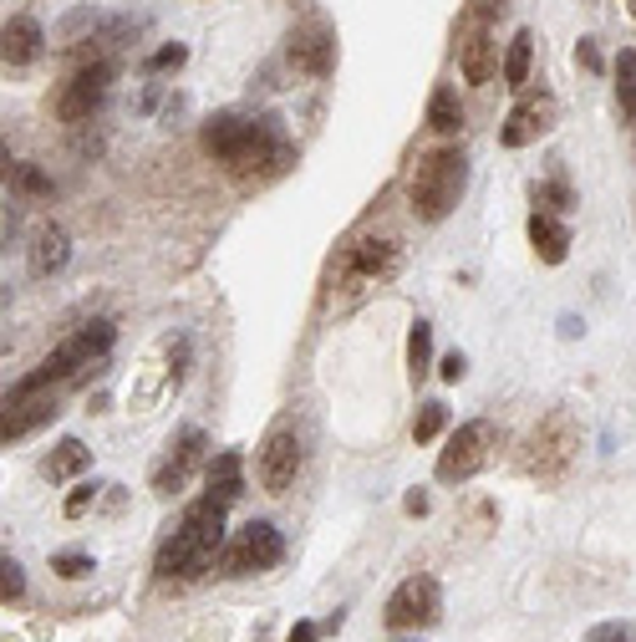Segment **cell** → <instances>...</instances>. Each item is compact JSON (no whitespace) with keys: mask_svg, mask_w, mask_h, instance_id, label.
Wrapping results in <instances>:
<instances>
[{"mask_svg":"<svg viewBox=\"0 0 636 642\" xmlns=\"http://www.w3.org/2000/svg\"><path fill=\"white\" fill-rule=\"evenodd\" d=\"M219 556H224V505H215V500L204 495L199 505H189L179 530L164 541L153 572L164 576V581H194V576H204Z\"/></svg>","mask_w":636,"mask_h":642,"instance_id":"6da1fadb","label":"cell"},{"mask_svg":"<svg viewBox=\"0 0 636 642\" xmlns=\"http://www.w3.org/2000/svg\"><path fill=\"white\" fill-rule=\"evenodd\" d=\"M199 143L209 158L230 164L235 174H255V169H281L290 149L281 143L275 123H250L239 113H215V118L199 128Z\"/></svg>","mask_w":636,"mask_h":642,"instance_id":"7a4b0ae2","label":"cell"},{"mask_svg":"<svg viewBox=\"0 0 636 642\" xmlns=\"http://www.w3.org/2000/svg\"><path fill=\"white\" fill-rule=\"evenodd\" d=\"M464 184H469V158L464 149H433L418 158L413 169V184H407V200H413V215L428 224L449 220L458 200H464Z\"/></svg>","mask_w":636,"mask_h":642,"instance_id":"3957f363","label":"cell"},{"mask_svg":"<svg viewBox=\"0 0 636 642\" xmlns=\"http://www.w3.org/2000/svg\"><path fill=\"white\" fill-rule=\"evenodd\" d=\"M113 321H92V326H82V332H72L56 352L41 362V368L31 372V377H21L16 388H11V398H31V393H47L56 377H67V372H77V368H87L92 357H102L107 347H113Z\"/></svg>","mask_w":636,"mask_h":642,"instance_id":"277c9868","label":"cell"},{"mask_svg":"<svg viewBox=\"0 0 636 642\" xmlns=\"http://www.w3.org/2000/svg\"><path fill=\"white\" fill-rule=\"evenodd\" d=\"M575 454H581L575 419H570V413H545V419L535 423L530 444H524V470L540 474V479H560Z\"/></svg>","mask_w":636,"mask_h":642,"instance_id":"5b68a950","label":"cell"},{"mask_svg":"<svg viewBox=\"0 0 636 642\" xmlns=\"http://www.w3.org/2000/svg\"><path fill=\"white\" fill-rule=\"evenodd\" d=\"M494 449H499V428H494V423L489 419L464 423V428L443 444V454H438V479H443V485H464V479H473V474L484 470Z\"/></svg>","mask_w":636,"mask_h":642,"instance_id":"8992f818","label":"cell"},{"mask_svg":"<svg viewBox=\"0 0 636 642\" xmlns=\"http://www.w3.org/2000/svg\"><path fill=\"white\" fill-rule=\"evenodd\" d=\"M285 556V541L281 530L270 521H250L239 530L235 541L224 545V556H219V572L224 576H250V572H270V566H281Z\"/></svg>","mask_w":636,"mask_h":642,"instance_id":"52a82bcc","label":"cell"},{"mask_svg":"<svg viewBox=\"0 0 636 642\" xmlns=\"http://www.w3.org/2000/svg\"><path fill=\"white\" fill-rule=\"evenodd\" d=\"M438 607H443V592H438L433 576H407L398 592L387 596L382 622L392 627V632H407V627H433L438 622Z\"/></svg>","mask_w":636,"mask_h":642,"instance_id":"ba28073f","label":"cell"},{"mask_svg":"<svg viewBox=\"0 0 636 642\" xmlns=\"http://www.w3.org/2000/svg\"><path fill=\"white\" fill-rule=\"evenodd\" d=\"M107 82H113V62H92L62 87V98H56V118L62 123H87L92 113L102 107L107 98Z\"/></svg>","mask_w":636,"mask_h":642,"instance_id":"9c48e42d","label":"cell"},{"mask_svg":"<svg viewBox=\"0 0 636 642\" xmlns=\"http://www.w3.org/2000/svg\"><path fill=\"white\" fill-rule=\"evenodd\" d=\"M301 474V439L296 428H275L265 444H260V490L265 495H285Z\"/></svg>","mask_w":636,"mask_h":642,"instance_id":"30bf717a","label":"cell"},{"mask_svg":"<svg viewBox=\"0 0 636 642\" xmlns=\"http://www.w3.org/2000/svg\"><path fill=\"white\" fill-rule=\"evenodd\" d=\"M550 123H555V102H550V98L519 102L515 113L504 118L499 143H504V149H524V143H535V138H545V133H550Z\"/></svg>","mask_w":636,"mask_h":642,"instance_id":"8fae6325","label":"cell"},{"mask_svg":"<svg viewBox=\"0 0 636 642\" xmlns=\"http://www.w3.org/2000/svg\"><path fill=\"white\" fill-rule=\"evenodd\" d=\"M204 449H209V439H204L199 428H189V434H184V444L173 449V459H168L164 470L153 474V490H158V495H179V490H184V479H189L194 470H199Z\"/></svg>","mask_w":636,"mask_h":642,"instance_id":"7c38bea8","label":"cell"},{"mask_svg":"<svg viewBox=\"0 0 636 642\" xmlns=\"http://www.w3.org/2000/svg\"><path fill=\"white\" fill-rule=\"evenodd\" d=\"M290 62L301 72H311V77H326V72L336 67V36L326 31V26H306V31H296V41H290Z\"/></svg>","mask_w":636,"mask_h":642,"instance_id":"4fadbf2b","label":"cell"},{"mask_svg":"<svg viewBox=\"0 0 636 642\" xmlns=\"http://www.w3.org/2000/svg\"><path fill=\"white\" fill-rule=\"evenodd\" d=\"M56 419V398H47V393H31V398H5V444L26 439L31 428H41V423Z\"/></svg>","mask_w":636,"mask_h":642,"instance_id":"5bb4252c","label":"cell"},{"mask_svg":"<svg viewBox=\"0 0 636 642\" xmlns=\"http://www.w3.org/2000/svg\"><path fill=\"white\" fill-rule=\"evenodd\" d=\"M402 266V245L398 240H362L352 251V275L356 281H387V275Z\"/></svg>","mask_w":636,"mask_h":642,"instance_id":"9a60e30c","label":"cell"},{"mask_svg":"<svg viewBox=\"0 0 636 642\" xmlns=\"http://www.w3.org/2000/svg\"><path fill=\"white\" fill-rule=\"evenodd\" d=\"M530 245H535V255L545 266H560L570 255V224L555 220L550 209H535V215H530Z\"/></svg>","mask_w":636,"mask_h":642,"instance_id":"2e32d148","label":"cell"},{"mask_svg":"<svg viewBox=\"0 0 636 642\" xmlns=\"http://www.w3.org/2000/svg\"><path fill=\"white\" fill-rule=\"evenodd\" d=\"M5 62L11 67H26V62H36L41 56V47H47V36H41V21L36 16H11L5 21Z\"/></svg>","mask_w":636,"mask_h":642,"instance_id":"e0dca14e","label":"cell"},{"mask_svg":"<svg viewBox=\"0 0 636 642\" xmlns=\"http://www.w3.org/2000/svg\"><path fill=\"white\" fill-rule=\"evenodd\" d=\"M67 260H72V235L62 224H41V230H36V245H31V271L56 275Z\"/></svg>","mask_w":636,"mask_h":642,"instance_id":"ac0fdd59","label":"cell"},{"mask_svg":"<svg viewBox=\"0 0 636 642\" xmlns=\"http://www.w3.org/2000/svg\"><path fill=\"white\" fill-rule=\"evenodd\" d=\"M239 490H245V479H239V454H219L215 464H209V500L215 505H235Z\"/></svg>","mask_w":636,"mask_h":642,"instance_id":"d6986e66","label":"cell"},{"mask_svg":"<svg viewBox=\"0 0 636 642\" xmlns=\"http://www.w3.org/2000/svg\"><path fill=\"white\" fill-rule=\"evenodd\" d=\"M494 62H499V47L489 36H469L464 41V82L469 87H484L494 77Z\"/></svg>","mask_w":636,"mask_h":642,"instance_id":"ffe728a7","label":"cell"},{"mask_svg":"<svg viewBox=\"0 0 636 642\" xmlns=\"http://www.w3.org/2000/svg\"><path fill=\"white\" fill-rule=\"evenodd\" d=\"M87 464H92L87 444L82 439H62L56 449H51L47 464H41V474H47V479H72V474H82Z\"/></svg>","mask_w":636,"mask_h":642,"instance_id":"44dd1931","label":"cell"},{"mask_svg":"<svg viewBox=\"0 0 636 642\" xmlns=\"http://www.w3.org/2000/svg\"><path fill=\"white\" fill-rule=\"evenodd\" d=\"M428 128L433 133H458L464 128V107H458V92L453 87H438L428 98Z\"/></svg>","mask_w":636,"mask_h":642,"instance_id":"7402d4cb","label":"cell"},{"mask_svg":"<svg viewBox=\"0 0 636 642\" xmlns=\"http://www.w3.org/2000/svg\"><path fill=\"white\" fill-rule=\"evenodd\" d=\"M530 67H535V36L519 31L515 41H509V51H504V82L524 87V82H530Z\"/></svg>","mask_w":636,"mask_h":642,"instance_id":"603a6c76","label":"cell"},{"mask_svg":"<svg viewBox=\"0 0 636 642\" xmlns=\"http://www.w3.org/2000/svg\"><path fill=\"white\" fill-rule=\"evenodd\" d=\"M616 102H621V118L636 123V51L616 56Z\"/></svg>","mask_w":636,"mask_h":642,"instance_id":"cb8c5ba5","label":"cell"},{"mask_svg":"<svg viewBox=\"0 0 636 642\" xmlns=\"http://www.w3.org/2000/svg\"><path fill=\"white\" fill-rule=\"evenodd\" d=\"M428 362H433V326L413 321V332H407V368H413V377H423Z\"/></svg>","mask_w":636,"mask_h":642,"instance_id":"d4e9b609","label":"cell"},{"mask_svg":"<svg viewBox=\"0 0 636 642\" xmlns=\"http://www.w3.org/2000/svg\"><path fill=\"white\" fill-rule=\"evenodd\" d=\"M443 428H449V408L438 403V398H433V403H423V408H418V419H413V439H418V444H433Z\"/></svg>","mask_w":636,"mask_h":642,"instance_id":"484cf974","label":"cell"},{"mask_svg":"<svg viewBox=\"0 0 636 642\" xmlns=\"http://www.w3.org/2000/svg\"><path fill=\"white\" fill-rule=\"evenodd\" d=\"M11 184H16L21 194H36V200H51V194H56L51 174H41L36 164H16V169H11Z\"/></svg>","mask_w":636,"mask_h":642,"instance_id":"4316f807","label":"cell"},{"mask_svg":"<svg viewBox=\"0 0 636 642\" xmlns=\"http://www.w3.org/2000/svg\"><path fill=\"white\" fill-rule=\"evenodd\" d=\"M0 596H5V607L26 596V572H21V561H11V556L0 561Z\"/></svg>","mask_w":636,"mask_h":642,"instance_id":"83f0119b","label":"cell"},{"mask_svg":"<svg viewBox=\"0 0 636 642\" xmlns=\"http://www.w3.org/2000/svg\"><path fill=\"white\" fill-rule=\"evenodd\" d=\"M51 572L67 576V581H82V576H92V556H56L51 561Z\"/></svg>","mask_w":636,"mask_h":642,"instance_id":"f1b7e54d","label":"cell"},{"mask_svg":"<svg viewBox=\"0 0 636 642\" xmlns=\"http://www.w3.org/2000/svg\"><path fill=\"white\" fill-rule=\"evenodd\" d=\"M535 204L540 209H570V184H545V189H535Z\"/></svg>","mask_w":636,"mask_h":642,"instance_id":"f546056e","label":"cell"},{"mask_svg":"<svg viewBox=\"0 0 636 642\" xmlns=\"http://www.w3.org/2000/svg\"><path fill=\"white\" fill-rule=\"evenodd\" d=\"M92 500H98V490H92V485H77V490H72V500L62 510H67V521H82L87 510H92Z\"/></svg>","mask_w":636,"mask_h":642,"instance_id":"4dcf8cb0","label":"cell"},{"mask_svg":"<svg viewBox=\"0 0 636 642\" xmlns=\"http://www.w3.org/2000/svg\"><path fill=\"white\" fill-rule=\"evenodd\" d=\"M464 372H469V357L464 352H449L443 362H438V377H443V383H458Z\"/></svg>","mask_w":636,"mask_h":642,"instance_id":"1f68e13d","label":"cell"},{"mask_svg":"<svg viewBox=\"0 0 636 642\" xmlns=\"http://www.w3.org/2000/svg\"><path fill=\"white\" fill-rule=\"evenodd\" d=\"M179 62H184V47H164L148 56V72H168V67H179Z\"/></svg>","mask_w":636,"mask_h":642,"instance_id":"d6a6232c","label":"cell"},{"mask_svg":"<svg viewBox=\"0 0 636 642\" xmlns=\"http://www.w3.org/2000/svg\"><path fill=\"white\" fill-rule=\"evenodd\" d=\"M586 642H626V627H621V622H601V627H590Z\"/></svg>","mask_w":636,"mask_h":642,"instance_id":"836d02e7","label":"cell"},{"mask_svg":"<svg viewBox=\"0 0 636 642\" xmlns=\"http://www.w3.org/2000/svg\"><path fill=\"white\" fill-rule=\"evenodd\" d=\"M575 62H581L586 72H601V51H596V41H581V47H575Z\"/></svg>","mask_w":636,"mask_h":642,"instance_id":"e575fe53","label":"cell"},{"mask_svg":"<svg viewBox=\"0 0 636 642\" xmlns=\"http://www.w3.org/2000/svg\"><path fill=\"white\" fill-rule=\"evenodd\" d=\"M316 638H321V627H316V622H296L285 642H316Z\"/></svg>","mask_w":636,"mask_h":642,"instance_id":"d590c367","label":"cell"},{"mask_svg":"<svg viewBox=\"0 0 636 642\" xmlns=\"http://www.w3.org/2000/svg\"><path fill=\"white\" fill-rule=\"evenodd\" d=\"M402 505H407V515H428V495H423V490H407V500H402Z\"/></svg>","mask_w":636,"mask_h":642,"instance_id":"8d00e7d4","label":"cell"}]
</instances>
